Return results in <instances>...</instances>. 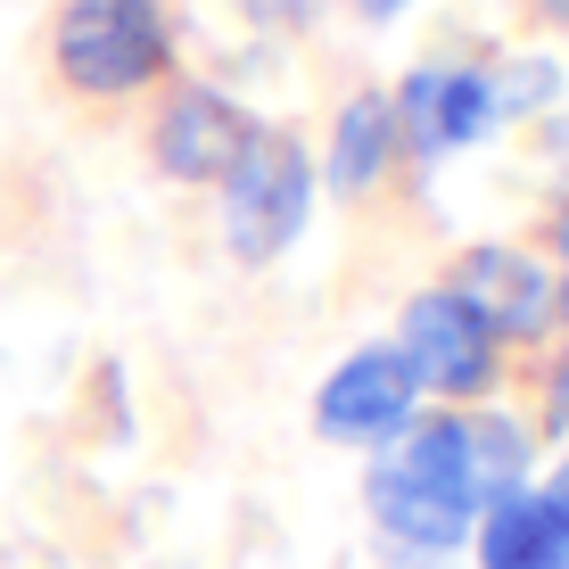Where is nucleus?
<instances>
[{
  "mask_svg": "<svg viewBox=\"0 0 569 569\" xmlns=\"http://www.w3.org/2000/svg\"><path fill=\"white\" fill-rule=\"evenodd\" d=\"M561 240H569V207H561Z\"/></svg>",
  "mask_w": 569,
  "mask_h": 569,
  "instance_id": "16",
  "label": "nucleus"
},
{
  "mask_svg": "<svg viewBox=\"0 0 569 569\" xmlns=\"http://www.w3.org/2000/svg\"><path fill=\"white\" fill-rule=\"evenodd\" d=\"M397 116V132H405V149H421V157H438V149H462V141H487L496 132V83L487 74H455V67H421V74H405V100L388 108Z\"/></svg>",
  "mask_w": 569,
  "mask_h": 569,
  "instance_id": "6",
  "label": "nucleus"
},
{
  "mask_svg": "<svg viewBox=\"0 0 569 569\" xmlns=\"http://www.w3.org/2000/svg\"><path fill=\"white\" fill-rule=\"evenodd\" d=\"M455 438H462V479H470V496H479V512L496 496H512L520 487V470H528V438L503 413H479V421H455Z\"/></svg>",
  "mask_w": 569,
  "mask_h": 569,
  "instance_id": "11",
  "label": "nucleus"
},
{
  "mask_svg": "<svg viewBox=\"0 0 569 569\" xmlns=\"http://www.w3.org/2000/svg\"><path fill=\"white\" fill-rule=\"evenodd\" d=\"M553 306H569V298H553Z\"/></svg>",
  "mask_w": 569,
  "mask_h": 569,
  "instance_id": "17",
  "label": "nucleus"
},
{
  "mask_svg": "<svg viewBox=\"0 0 569 569\" xmlns=\"http://www.w3.org/2000/svg\"><path fill=\"white\" fill-rule=\"evenodd\" d=\"M413 363L397 356V347H363V356H347L339 371L322 380V397H313V421H322V438H397V429H413Z\"/></svg>",
  "mask_w": 569,
  "mask_h": 569,
  "instance_id": "5",
  "label": "nucleus"
},
{
  "mask_svg": "<svg viewBox=\"0 0 569 569\" xmlns=\"http://www.w3.org/2000/svg\"><path fill=\"white\" fill-rule=\"evenodd\" d=\"M479 569H569V528L545 496H496L479 512Z\"/></svg>",
  "mask_w": 569,
  "mask_h": 569,
  "instance_id": "9",
  "label": "nucleus"
},
{
  "mask_svg": "<svg viewBox=\"0 0 569 569\" xmlns=\"http://www.w3.org/2000/svg\"><path fill=\"white\" fill-rule=\"evenodd\" d=\"M248 141H257V124H248L223 91H182V100L166 108V124H157V166H166L173 182H223L231 157Z\"/></svg>",
  "mask_w": 569,
  "mask_h": 569,
  "instance_id": "8",
  "label": "nucleus"
},
{
  "mask_svg": "<svg viewBox=\"0 0 569 569\" xmlns=\"http://www.w3.org/2000/svg\"><path fill=\"white\" fill-rule=\"evenodd\" d=\"M397 455L371 470V512L397 545H421V553H446V545L470 537V520H479V496H470L462 479V438L455 421H421V429H397Z\"/></svg>",
  "mask_w": 569,
  "mask_h": 569,
  "instance_id": "1",
  "label": "nucleus"
},
{
  "mask_svg": "<svg viewBox=\"0 0 569 569\" xmlns=\"http://www.w3.org/2000/svg\"><path fill=\"white\" fill-rule=\"evenodd\" d=\"M388 149H397V116H388V100H347L339 116V141H330V182H339V199H356V190L380 182Z\"/></svg>",
  "mask_w": 569,
  "mask_h": 569,
  "instance_id": "10",
  "label": "nucleus"
},
{
  "mask_svg": "<svg viewBox=\"0 0 569 569\" xmlns=\"http://www.w3.org/2000/svg\"><path fill=\"white\" fill-rule=\"evenodd\" d=\"M306 207H313V166L289 132H257L223 173V231L248 264H272L289 240L306 231Z\"/></svg>",
  "mask_w": 569,
  "mask_h": 569,
  "instance_id": "2",
  "label": "nucleus"
},
{
  "mask_svg": "<svg viewBox=\"0 0 569 569\" xmlns=\"http://www.w3.org/2000/svg\"><path fill=\"white\" fill-rule=\"evenodd\" d=\"M166 67V17L157 0H67L58 17V74L74 91H141Z\"/></svg>",
  "mask_w": 569,
  "mask_h": 569,
  "instance_id": "3",
  "label": "nucleus"
},
{
  "mask_svg": "<svg viewBox=\"0 0 569 569\" xmlns=\"http://www.w3.org/2000/svg\"><path fill=\"white\" fill-rule=\"evenodd\" d=\"M363 17H397V9H413V0H356Z\"/></svg>",
  "mask_w": 569,
  "mask_h": 569,
  "instance_id": "13",
  "label": "nucleus"
},
{
  "mask_svg": "<svg viewBox=\"0 0 569 569\" xmlns=\"http://www.w3.org/2000/svg\"><path fill=\"white\" fill-rule=\"evenodd\" d=\"M553 405H561V421H569V363L553 371Z\"/></svg>",
  "mask_w": 569,
  "mask_h": 569,
  "instance_id": "14",
  "label": "nucleus"
},
{
  "mask_svg": "<svg viewBox=\"0 0 569 569\" xmlns=\"http://www.w3.org/2000/svg\"><path fill=\"white\" fill-rule=\"evenodd\" d=\"M397 356L413 363L421 388H446V397L496 388V330H487L455 289H429V298L405 306V347Z\"/></svg>",
  "mask_w": 569,
  "mask_h": 569,
  "instance_id": "4",
  "label": "nucleus"
},
{
  "mask_svg": "<svg viewBox=\"0 0 569 569\" xmlns=\"http://www.w3.org/2000/svg\"><path fill=\"white\" fill-rule=\"evenodd\" d=\"M545 503H553V520H561V528H569V462H561V470H553V487H545Z\"/></svg>",
  "mask_w": 569,
  "mask_h": 569,
  "instance_id": "12",
  "label": "nucleus"
},
{
  "mask_svg": "<svg viewBox=\"0 0 569 569\" xmlns=\"http://www.w3.org/2000/svg\"><path fill=\"white\" fill-rule=\"evenodd\" d=\"M446 289H455L496 339H537V330L553 322V281H545V264L520 257V248H470Z\"/></svg>",
  "mask_w": 569,
  "mask_h": 569,
  "instance_id": "7",
  "label": "nucleus"
},
{
  "mask_svg": "<svg viewBox=\"0 0 569 569\" xmlns=\"http://www.w3.org/2000/svg\"><path fill=\"white\" fill-rule=\"evenodd\" d=\"M537 9H545V17H553V26H569V0H537Z\"/></svg>",
  "mask_w": 569,
  "mask_h": 569,
  "instance_id": "15",
  "label": "nucleus"
}]
</instances>
